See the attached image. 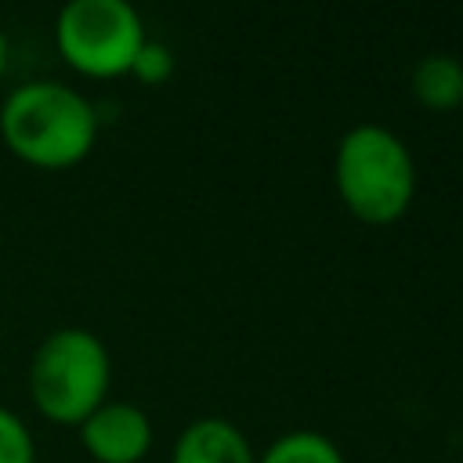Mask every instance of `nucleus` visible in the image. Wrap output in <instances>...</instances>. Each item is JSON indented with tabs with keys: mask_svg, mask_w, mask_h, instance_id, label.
Instances as JSON below:
<instances>
[{
	"mask_svg": "<svg viewBox=\"0 0 463 463\" xmlns=\"http://www.w3.org/2000/svg\"><path fill=\"white\" fill-rule=\"evenodd\" d=\"M98 127L94 101L61 80H25L0 105V141L11 156L40 170L83 163L98 141Z\"/></svg>",
	"mask_w": 463,
	"mask_h": 463,
	"instance_id": "f257e3e1",
	"label": "nucleus"
},
{
	"mask_svg": "<svg viewBox=\"0 0 463 463\" xmlns=\"http://www.w3.org/2000/svg\"><path fill=\"white\" fill-rule=\"evenodd\" d=\"M333 188L354 221L373 228L394 224L416 199V159L391 127L354 123L336 141Z\"/></svg>",
	"mask_w": 463,
	"mask_h": 463,
	"instance_id": "f03ea898",
	"label": "nucleus"
},
{
	"mask_svg": "<svg viewBox=\"0 0 463 463\" xmlns=\"http://www.w3.org/2000/svg\"><path fill=\"white\" fill-rule=\"evenodd\" d=\"M109 347L83 326L51 329L29 358V398L43 420L61 427H80L101 402H109Z\"/></svg>",
	"mask_w": 463,
	"mask_h": 463,
	"instance_id": "7ed1b4c3",
	"label": "nucleus"
},
{
	"mask_svg": "<svg viewBox=\"0 0 463 463\" xmlns=\"http://www.w3.org/2000/svg\"><path fill=\"white\" fill-rule=\"evenodd\" d=\"M145 40V22L127 0H69L54 18L58 54L90 80L130 76Z\"/></svg>",
	"mask_w": 463,
	"mask_h": 463,
	"instance_id": "20e7f679",
	"label": "nucleus"
},
{
	"mask_svg": "<svg viewBox=\"0 0 463 463\" xmlns=\"http://www.w3.org/2000/svg\"><path fill=\"white\" fill-rule=\"evenodd\" d=\"M80 445L94 463H141L152 449V420L134 402H101L80 423Z\"/></svg>",
	"mask_w": 463,
	"mask_h": 463,
	"instance_id": "39448f33",
	"label": "nucleus"
},
{
	"mask_svg": "<svg viewBox=\"0 0 463 463\" xmlns=\"http://www.w3.org/2000/svg\"><path fill=\"white\" fill-rule=\"evenodd\" d=\"M170 463H257V452L239 423L199 416L174 438Z\"/></svg>",
	"mask_w": 463,
	"mask_h": 463,
	"instance_id": "423d86ee",
	"label": "nucleus"
},
{
	"mask_svg": "<svg viewBox=\"0 0 463 463\" xmlns=\"http://www.w3.org/2000/svg\"><path fill=\"white\" fill-rule=\"evenodd\" d=\"M409 90L427 112H459L463 101V61L449 51L423 54L409 72Z\"/></svg>",
	"mask_w": 463,
	"mask_h": 463,
	"instance_id": "0eeeda50",
	"label": "nucleus"
},
{
	"mask_svg": "<svg viewBox=\"0 0 463 463\" xmlns=\"http://www.w3.org/2000/svg\"><path fill=\"white\" fill-rule=\"evenodd\" d=\"M257 463H347L340 445L318 430H286L279 434Z\"/></svg>",
	"mask_w": 463,
	"mask_h": 463,
	"instance_id": "6e6552de",
	"label": "nucleus"
},
{
	"mask_svg": "<svg viewBox=\"0 0 463 463\" xmlns=\"http://www.w3.org/2000/svg\"><path fill=\"white\" fill-rule=\"evenodd\" d=\"M0 463H36V441L25 420L0 402Z\"/></svg>",
	"mask_w": 463,
	"mask_h": 463,
	"instance_id": "1a4fd4ad",
	"label": "nucleus"
},
{
	"mask_svg": "<svg viewBox=\"0 0 463 463\" xmlns=\"http://www.w3.org/2000/svg\"><path fill=\"white\" fill-rule=\"evenodd\" d=\"M130 76L137 83H145V87L166 83L174 76V51L166 43H159V40H145L137 58H134V65H130Z\"/></svg>",
	"mask_w": 463,
	"mask_h": 463,
	"instance_id": "9d476101",
	"label": "nucleus"
},
{
	"mask_svg": "<svg viewBox=\"0 0 463 463\" xmlns=\"http://www.w3.org/2000/svg\"><path fill=\"white\" fill-rule=\"evenodd\" d=\"M7 54H11V47H7V36H4V29H0V80H4V72H7Z\"/></svg>",
	"mask_w": 463,
	"mask_h": 463,
	"instance_id": "9b49d317",
	"label": "nucleus"
},
{
	"mask_svg": "<svg viewBox=\"0 0 463 463\" xmlns=\"http://www.w3.org/2000/svg\"><path fill=\"white\" fill-rule=\"evenodd\" d=\"M459 112H463V101H459Z\"/></svg>",
	"mask_w": 463,
	"mask_h": 463,
	"instance_id": "f8f14e48",
	"label": "nucleus"
}]
</instances>
